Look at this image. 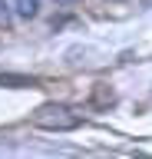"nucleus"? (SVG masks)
Listing matches in <instances>:
<instances>
[{
	"mask_svg": "<svg viewBox=\"0 0 152 159\" xmlns=\"http://www.w3.org/2000/svg\"><path fill=\"white\" fill-rule=\"evenodd\" d=\"M142 7H152V0H142Z\"/></svg>",
	"mask_w": 152,
	"mask_h": 159,
	"instance_id": "423d86ee",
	"label": "nucleus"
},
{
	"mask_svg": "<svg viewBox=\"0 0 152 159\" xmlns=\"http://www.w3.org/2000/svg\"><path fill=\"white\" fill-rule=\"evenodd\" d=\"M10 3H13V13H17L20 20H37L43 0H10Z\"/></svg>",
	"mask_w": 152,
	"mask_h": 159,
	"instance_id": "f03ea898",
	"label": "nucleus"
},
{
	"mask_svg": "<svg viewBox=\"0 0 152 159\" xmlns=\"http://www.w3.org/2000/svg\"><path fill=\"white\" fill-rule=\"evenodd\" d=\"M10 23V10H7V0H0V27Z\"/></svg>",
	"mask_w": 152,
	"mask_h": 159,
	"instance_id": "20e7f679",
	"label": "nucleus"
},
{
	"mask_svg": "<svg viewBox=\"0 0 152 159\" xmlns=\"http://www.w3.org/2000/svg\"><path fill=\"white\" fill-rule=\"evenodd\" d=\"M0 86L7 89H27V86H37L33 76H17V73H0Z\"/></svg>",
	"mask_w": 152,
	"mask_h": 159,
	"instance_id": "7ed1b4c3",
	"label": "nucleus"
},
{
	"mask_svg": "<svg viewBox=\"0 0 152 159\" xmlns=\"http://www.w3.org/2000/svg\"><path fill=\"white\" fill-rule=\"evenodd\" d=\"M33 126L46 129V133H73V129L83 126V116L73 113L70 106H63V103H46L33 113Z\"/></svg>",
	"mask_w": 152,
	"mask_h": 159,
	"instance_id": "f257e3e1",
	"label": "nucleus"
},
{
	"mask_svg": "<svg viewBox=\"0 0 152 159\" xmlns=\"http://www.w3.org/2000/svg\"><path fill=\"white\" fill-rule=\"evenodd\" d=\"M80 0H56V7H76Z\"/></svg>",
	"mask_w": 152,
	"mask_h": 159,
	"instance_id": "39448f33",
	"label": "nucleus"
}]
</instances>
